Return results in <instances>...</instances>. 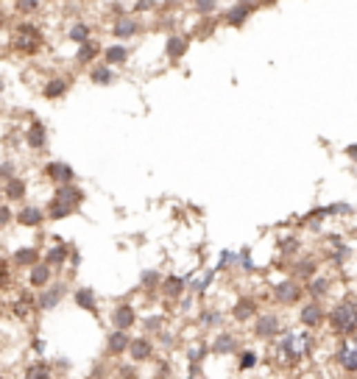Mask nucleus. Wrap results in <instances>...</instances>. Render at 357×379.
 I'll return each mask as SVG.
<instances>
[{"label": "nucleus", "mask_w": 357, "mask_h": 379, "mask_svg": "<svg viewBox=\"0 0 357 379\" xmlns=\"http://www.w3.org/2000/svg\"><path fill=\"white\" fill-rule=\"evenodd\" d=\"M67 93H70V79H64V75H50L39 90V95L45 101H61Z\"/></svg>", "instance_id": "13"}, {"label": "nucleus", "mask_w": 357, "mask_h": 379, "mask_svg": "<svg viewBox=\"0 0 357 379\" xmlns=\"http://www.w3.org/2000/svg\"><path fill=\"white\" fill-rule=\"evenodd\" d=\"M101 42H95V39H87V42H81L79 48H76V64L79 67H90V64H95V59L101 56Z\"/></svg>", "instance_id": "16"}, {"label": "nucleus", "mask_w": 357, "mask_h": 379, "mask_svg": "<svg viewBox=\"0 0 357 379\" xmlns=\"http://www.w3.org/2000/svg\"><path fill=\"white\" fill-rule=\"evenodd\" d=\"M165 3H168V6H176V3H179V0H165Z\"/></svg>", "instance_id": "47"}, {"label": "nucleus", "mask_w": 357, "mask_h": 379, "mask_svg": "<svg viewBox=\"0 0 357 379\" xmlns=\"http://www.w3.org/2000/svg\"><path fill=\"white\" fill-rule=\"evenodd\" d=\"M12 223H15V209H12V204L0 201V232H6Z\"/></svg>", "instance_id": "33"}, {"label": "nucleus", "mask_w": 357, "mask_h": 379, "mask_svg": "<svg viewBox=\"0 0 357 379\" xmlns=\"http://www.w3.org/2000/svg\"><path fill=\"white\" fill-rule=\"evenodd\" d=\"M184 50H187V39L184 37H168V56L171 59H182L184 56Z\"/></svg>", "instance_id": "31"}, {"label": "nucleus", "mask_w": 357, "mask_h": 379, "mask_svg": "<svg viewBox=\"0 0 357 379\" xmlns=\"http://www.w3.org/2000/svg\"><path fill=\"white\" fill-rule=\"evenodd\" d=\"M313 271H316V265H313L310 260H305V262L296 265V273H299V276H313Z\"/></svg>", "instance_id": "40"}, {"label": "nucleus", "mask_w": 357, "mask_h": 379, "mask_svg": "<svg viewBox=\"0 0 357 379\" xmlns=\"http://www.w3.org/2000/svg\"><path fill=\"white\" fill-rule=\"evenodd\" d=\"M31 346H34V349H37V351H45V340H34V343H31Z\"/></svg>", "instance_id": "46"}, {"label": "nucleus", "mask_w": 357, "mask_h": 379, "mask_svg": "<svg viewBox=\"0 0 357 379\" xmlns=\"http://www.w3.org/2000/svg\"><path fill=\"white\" fill-rule=\"evenodd\" d=\"M0 195H3L9 204H23L26 195H28V182L15 173V176L3 179V190H0Z\"/></svg>", "instance_id": "8"}, {"label": "nucleus", "mask_w": 357, "mask_h": 379, "mask_svg": "<svg viewBox=\"0 0 357 379\" xmlns=\"http://www.w3.org/2000/svg\"><path fill=\"white\" fill-rule=\"evenodd\" d=\"M0 201H3V195H0Z\"/></svg>", "instance_id": "48"}, {"label": "nucleus", "mask_w": 357, "mask_h": 379, "mask_svg": "<svg viewBox=\"0 0 357 379\" xmlns=\"http://www.w3.org/2000/svg\"><path fill=\"white\" fill-rule=\"evenodd\" d=\"M338 362H340L346 371L357 373V338H349V340L338 349Z\"/></svg>", "instance_id": "17"}, {"label": "nucleus", "mask_w": 357, "mask_h": 379, "mask_svg": "<svg viewBox=\"0 0 357 379\" xmlns=\"http://www.w3.org/2000/svg\"><path fill=\"white\" fill-rule=\"evenodd\" d=\"M106 346H109V351H112V354H123V351L128 349V335H126L123 329H115V332L109 335Z\"/></svg>", "instance_id": "29"}, {"label": "nucleus", "mask_w": 357, "mask_h": 379, "mask_svg": "<svg viewBox=\"0 0 357 379\" xmlns=\"http://www.w3.org/2000/svg\"><path fill=\"white\" fill-rule=\"evenodd\" d=\"M276 301H282V304H296V301L302 298V287L296 284V282H282V284H276Z\"/></svg>", "instance_id": "20"}, {"label": "nucleus", "mask_w": 357, "mask_h": 379, "mask_svg": "<svg viewBox=\"0 0 357 379\" xmlns=\"http://www.w3.org/2000/svg\"><path fill=\"white\" fill-rule=\"evenodd\" d=\"M15 12L20 17H34L42 12V0H15Z\"/></svg>", "instance_id": "28"}, {"label": "nucleus", "mask_w": 357, "mask_h": 379, "mask_svg": "<svg viewBox=\"0 0 357 379\" xmlns=\"http://www.w3.org/2000/svg\"><path fill=\"white\" fill-rule=\"evenodd\" d=\"M134 321H137V315H134V307L131 304H120V307H115L112 310V327L115 329H128V327H134Z\"/></svg>", "instance_id": "21"}, {"label": "nucleus", "mask_w": 357, "mask_h": 379, "mask_svg": "<svg viewBox=\"0 0 357 379\" xmlns=\"http://www.w3.org/2000/svg\"><path fill=\"white\" fill-rule=\"evenodd\" d=\"M212 349H215L218 354H229V351H235V338L232 335H218V340Z\"/></svg>", "instance_id": "35"}, {"label": "nucleus", "mask_w": 357, "mask_h": 379, "mask_svg": "<svg viewBox=\"0 0 357 379\" xmlns=\"http://www.w3.org/2000/svg\"><path fill=\"white\" fill-rule=\"evenodd\" d=\"M321 318H324V313H321V307L316 304V301H310V304L302 307V324L305 327H318Z\"/></svg>", "instance_id": "27"}, {"label": "nucleus", "mask_w": 357, "mask_h": 379, "mask_svg": "<svg viewBox=\"0 0 357 379\" xmlns=\"http://www.w3.org/2000/svg\"><path fill=\"white\" fill-rule=\"evenodd\" d=\"M182 287H184V282H182L179 276H168V279L162 282V293H165L168 298H176V295L182 293Z\"/></svg>", "instance_id": "32"}, {"label": "nucleus", "mask_w": 357, "mask_h": 379, "mask_svg": "<svg viewBox=\"0 0 357 379\" xmlns=\"http://www.w3.org/2000/svg\"><path fill=\"white\" fill-rule=\"evenodd\" d=\"M45 176L53 182V184H70V182H76V171L70 168L64 159H50L45 165Z\"/></svg>", "instance_id": "11"}, {"label": "nucleus", "mask_w": 357, "mask_h": 379, "mask_svg": "<svg viewBox=\"0 0 357 379\" xmlns=\"http://www.w3.org/2000/svg\"><path fill=\"white\" fill-rule=\"evenodd\" d=\"M26 145L34 150V154H39V150H45L48 148V128H45V123L42 120H31L28 126H26Z\"/></svg>", "instance_id": "9"}, {"label": "nucleus", "mask_w": 357, "mask_h": 379, "mask_svg": "<svg viewBox=\"0 0 357 379\" xmlns=\"http://www.w3.org/2000/svg\"><path fill=\"white\" fill-rule=\"evenodd\" d=\"M101 56H104V64H109V67H120V64L128 61V48H126L123 42H115V45H106V48L101 50Z\"/></svg>", "instance_id": "18"}, {"label": "nucleus", "mask_w": 357, "mask_h": 379, "mask_svg": "<svg viewBox=\"0 0 357 379\" xmlns=\"http://www.w3.org/2000/svg\"><path fill=\"white\" fill-rule=\"evenodd\" d=\"M235 318H238V321L254 318V301H251V298H249V301H240V304L235 307Z\"/></svg>", "instance_id": "34"}, {"label": "nucleus", "mask_w": 357, "mask_h": 379, "mask_svg": "<svg viewBox=\"0 0 357 379\" xmlns=\"http://www.w3.org/2000/svg\"><path fill=\"white\" fill-rule=\"evenodd\" d=\"M254 332H257V338H273L276 332H279V315H273V313H262V315H257V324H254Z\"/></svg>", "instance_id": "19"}, {"label": "nucleus", "mask_w": 357, "mask_h": 379, "mask_svg": "<svg viewBox=\"0 0 357 379\" xmlns=\"http://www.w3.org/2000/svg\"><path fill=\"white\" fill-rule=\"evenodd\" d=\"M254 365H257V354L254 351H243L240 354V368L246 371V368H254Z\"/></svg>", "instance_id": "39"}, {"label": "nucleus", "mask_w": 357, "mask_h": 379, "mask_svg": "<svg viewBox=\"0 0 357 379\" xmlns=\"http://www.w3.org/2000/svg\"><path fill=\"white\" fill-rule=\"evenodd\" d=\"M67 260H70V246H67V243H61V240L50 243V246L42 251V262H48L50 268H64V265H67Z\"/></svg>", "instance_id": "14"}, {"label": "nucleus", "mask_w": 357, "mask_h": 379, "mask_svg": "<svg viewBox=\"0 0 357 379\" xmlns=\"http://www.w3.org/2000/svg\"><path fill=\"white\" fill-rule=\"evenodd\" d=\"M313 349V338L305 335V332H288L279 338V346H276V354L284 365H296L305 354H310Z\"/></svg>", "instance_id": "3"}, {"label": "nucleus", "mask_w": 357, "mask_h": 379, "mask_svg": "<svg viewBox=\"0 0 357 379\" xmlns=\"http://www.w3.org/2000/svg\"><path fill=\"white\" fill-rule=\"evenodd\" d=\"M45 220H48V215H45V209L37 206V204H23V206L15 212V223L23 226V229H42Z\"/></svg>", "instance_id": "6"}, {"label": "nucleus", "mask_w": 357, "mask_h": 379, "mask_svg": "<svg viewBox=\"0 0 357 379\" xmlns=\"http://www.w3.org/2000/svg\"><path fill=\"white\" fill-rule=\"evenodd\" d=\"M0 315H3V310H0Z\"/></svg>", "instance_id": "49"}, {"label": "nucleus", "mask_w": 357, "mask_h": 379, "mask_svg": "<svg viewBox=\"0 0 357 379\" xmlns=\"http://www.w3.org/2000/svg\"><path fill=\"white\" fill-rule=\"evenodd\" d=\"M37 313V298L28 293V290H17L12 295V315L17 321H28L31 315Z\"/></svg>", "instance_id": "7"}, {"label": "nucleus", "mask_w": 357, "mask_h": 379, "mask_svg": "<svg viewBox=\"0 0 357 379\" xmlns=\"http://www.w3.org/2000/svg\"><path fill=\"white\" fill-rule=\"evenodd\" d=\"M9 282H15V271L9 260H0V287H9Z\"/></svg>", "instance_id": "36"}, {"label": "nucleus", "mask_w": 357, "mask_h": 379, "mask_svg": "<svg viewBox=\"0 0 357 379\" xmlns=\"http://www.w3.org/2000/svg\"><path fill=\"white\" fill-rule=\"evenodd\" d=\"M148 9H154V0H137L134 3V12H148Z\"/></svg>", "instance_id": "42"}, {"label": "nucleus", "mask_w": 357, "mask_h": 379, "mask_svg": "<svg viewBox=\"0 0 357 379\" xmlns=\"http://www.w3.org/2000/svg\"><path fill=\"white\" fill-rule=\"evenodd\" d=\"M3 93H6V75L0 72V98H3Z\"/></svg>", "instance_id": "44"}, {"label": "nucleus", "mask_w": 357, "mask_h": 379, "mask_svg": "<svg viewBox=\"0 0 357 379\" xmlns=\"http://www.w3.org/2000/svg\"><path fill=\"white\" fill-rule=\"evenodd\" d=\"M249 14H251V6L249 3H238V6H232L226 12V26H243L249 20Z\"/></svg>", "instance_id": "26"}, {"label": "nucleus", "mask_w": 357, "mask_h": 379, "mask_svg": "<svg viewBox=\"0 0 357 379\" xmlns=\"http://www.w3.org/2000/svg\"><path fill=\"white\" fill-rule=\"evenodd\" d=\"M64 295H67V282L64 279H59V282H48L34 298H37V310L39 313H50V310H56L61 301H64Z\"/></svg>", "instance_id": "5"}, {"label": "nucleus", "mask_w": 357, "mask_h": 379, "mask_svg": "<svg viewBox=\"0 0 357 379\" xmlns=\"http://www.w3.org/2000/svg\"><path fill=\"white\" fill-rule=\"evenodd\" d=\"M160 282V273L157 271H146V273H142V284H146V287H154Z\"/></svg>", "instance_id": "41"}, {"label": "nucleus", "mask_w": 357, "mask_h": 379, "mask_svg": "<svg viewBox=\"0 0 357 379\" xmlns=\"http://www.w3.org/2000/svg\"><path fill=\"white\" fill-rule=\"evenodd\" d=\"M73 301H76V307L87 310V313H95L98 310V301H95V293L90 287H79L73 290Z\"/></svg>", "instance_id": "24"}, {"label": "nucleus", "mask_w": 357, "mask_h": 379, "mask_svg": "<svg viewBox=\"0 0 357 379\" xmlns=\"http://www.w3.org/2000/svg\"><path fill=\"white\" fill-rule=\"evenodd\" d=\"M48 282H53V268L48 265V262H34L31 268H28V287H34V290H42Z\"/></svg>", "instance_id": "15"}, {"label": "nucleus", "mask_w": 357, "mask_h": 379, "mask_svg": "<svg viewBox=\"0 0 357 379\" xmlns=\"http://www.w3.org/2000/svg\"><path fill=\"white\" fill-rule=\"evenodd\" d=\"M307 290H310V295H324V293L329 290V282H327V279H313Z\"/></svg>", "instance_id": "38"}, {"label": "nucleus", "mask_w": 357, "mask_h": 379, "mask_svg": "<svg viewBox=\"0 0 357 379\" xmlns=\"http://www.w3.org/2000/svg\"><path fill=\"white\" fill-rule=\"evenodd\" d=\"M90 81L95 87H109L115 84V70L109 64H90Z\"/></svg>", "instance_id": "22"}, {"label": "nucleus", "mask_w": 357, "mask_h": 379, "mask_svg": "<svg viewBox=\"0 0 357 379\" xmlns=\"http://www.w3.org/2000/svg\"><path fill=\"white\" fill-rule=\"evenodd\" d=\"M346 154H349L351 159H357V145H349V148H346Z\"/></svg>", "instance_id": "45"}, {"label": "nucleus", "mask_w": 357, "mask_h": 379, "mask_svg": "<svg viewBox=\"0 0 357 379\" xmlns=\"http://www.w3.org/2000/svg\"><path fill=\"white\" fill-rule=\"evenodd\" d=\"M23 379H53V371H50V365H45V362H34V365L26 368V376H23Z\"/></svg>", "instance_id": "30"}, {"label": "nucleus", "mask_w": 357, "mask_h": 379, "mask_svg": "<svg viewBox=\"0 0 357 379\" xmlns=\"http://www.w3.org/2000/svg\"><path fill=\"white\" fill-rule=\"evenodd\" d=\"M139 34V20L134 17V14H120V17H115V23H112V37L117 39V42H126V39H131V37H137Z\"/></svg>", "instance_id": "10"}, {"label": "nucleus", "mask_w": 357, "mask_h": 379, "mask_svg": "<svg viewBox=\"0 0 357 379\" xmlns=\"http://www.w3.org/2000/svg\"><path fill=\"white\" fill-rule=\"evenodd\" d=\"M9 45H12V50L20 53V56H37V53H42V48H45V31H42L39 23H34V20L26 17V20H20V23L12 26V31H9Z\"/></svg>", "instance_id": "1"}, {"label": "nucleus", "mask_w": 357, "mask_h": 379, "mask_svg": "<svg viewBox=\"0 0 357 379\" xmlns=\"http://www.w3.org/2000/svg\"><path fill=\"white\" fill-rule=\"evenodd\" d=\"M81 204H84V190H81L76 182H70V184H56L53 198L48 201L45 215H48L50 220H64V217H70L73 212H79Z\"/></svg>", "instance_id": "2"}, {"label": "nucleus", "mask_w": 357, "mask_h": 379, "mask_svg": "<svg viewBox=\"0 0 357 379\" xmlns=\"http://www.w3.org/2000/svg\"><path fill=\"white\" fill-rule=\"evenodd\" d=\"M198 357H204V346H201V349H193V351H190V360H193V362H198Z\"/></svg>", "instance_id": "43"}, {"label": "nucleus", "mask_w": 357, "mask_h": 379, "mask_svg": "<svg viewBox=\"0 0 357 379\" xmlns=\"http://www.w3.org/2000/svg\"><path fill=\"white\" fill-rule=\"evenodd\" d=\"M329 324L340 335L357 332V301H340V304H335L329 313Z\"/></svg>", "instance_id": "4"}, {"label": "nucleus", "mask_w": 357, "mask_h": 379, "mask_svg": "<svg viewBox=\"0 0 357 379\" xmlns=\"http://www.w3.org/2000/svg\"><path fill=\"white\" fill-rule=\"evenodd\" d=\"M128 351H131V360H137V362H142V360H148L151 357V343L146 340V338H137V340H128Z\"/></svg>", "instance_id": "25"}, {"label": "nucleus", "mask_w": 357, "mask_h": 379, "mask_svg": "<svg viewBox=\"0 0 357 379\" xmlns=\"http://www.w3.org/2000/svg\"><path fill=\"white\" fill-rule=\"evenodd\" d=\"M42 260V251L37 249V246H20V249H15L12 251V257H9V262H12V268H17V271H28L34 262H39Z\"/></svg>", "instance_id": "12"}, {"label": "nucleus", "mask_w": 357, "mask_h": 379, "mask_svg": "<svg viewBox=\"0 0 357 379\" xmlns=\"http://www.w3.org/2000/svg\"><path fill=\"white\" fill-rule=\"evenodd\" d=\"M218 9V0H195V12L201 14H212Z\"/></svg>", "instance_id": "37"}, {"label": "nucleus", "mask_w": 357, "mask_h": 379, "mask_svg": "<svg viewBox=\"0 0 357 379\" xmlns=\"http://www.w3.org/2000/svg\"><path fill=\"white\" fill-rule=\"evenodd\" d=\"M67 39L73 42V45H81V42L93 39V26H90V23H84V20L70 23V26H67Z\"/></svg>", "instance_id": "23"}]
</instances>
